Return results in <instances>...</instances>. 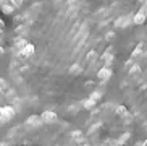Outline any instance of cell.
Masks as SVG:
<instances>
[{
    "instance_id": "cell-2",
    "label": "cell",
    "mask_w": 147,
    "mask_h": 146,
    "mask_svg": "<svg viewBox=\"0 0 147 146\" xmlns=\"http://www.w3.org/2000/svg\"><path fill=\"white\" fill-rule=\"evenodd\" d=\"M32 54H34V46H32V44H26V46L21 49V55H24V57H29V55H32Z\"/></svg>"
},
{
    "instance_id": "cell-8",
    "label": "cell",
    "mask_w": 147,
    "mask_h": 146,
    "mask_svg": "<svg viewBox=\"0 0 147 146\" xmlns=\"http://www.w3.org/2000/svg\"><path fill=\"white\" fill-rule=\"evenodd\" d=\"M69 72H71V73H73V75H76V72H81V68H79V67H78V65H73V67H71V68H69Z\"/></svg>"
},
{
    "instance_id": "cell-4",
    "label": "cell",
    "mask_w": 147,
    "mask_h": 146,
    "mask_svg": "<svg viewBox=\"0 0 147 146\" xmlns=\"http://www.w3.org/2000/svg\"><path fill=\"white\" fill-rule=\"evenodd\" d=\"M110 75H112V72L108 68H100L99 70V78L100 80H107V78H110Z\"/></svg>"
},
{
    "instance_id": "cell-5",
    "label": "cell",
    "mask_w": 147,
    "mask_h": 146,
    "mask_svg": "<svg viewBox=\"0 0 147 146\" xmlns=\"http://www.w3.org/2000/svg\"><path fill=\"white\" fill-rule=\"evenodd\" d=\"M144 21H146V15H144L142 12H139L138 15L134 16V23H136V25H142Z\"/></svg>"
},
{
    "instance_id": "cell-6",
    "label": "cell",
    "mask_w": 147,
    "mask_h": 146,
    "mask_svg": "<svg viewBox=\"0 0 147 146\" xmlns=\"http://www.w3.org/2000/svg\"><path fill=\"white\" fill-rule=\"evenodd\" d=\"M39 122V119H37V115H31L29 119H28V125H34Z\"/></svg>"
},
{
    "instance_id": "cell-14",
    "label": "cell",
    "mask_w": 147,
    "mask_h": 146,
    "mask_svg": "<svg viewBox=\"0 0 147 146\" xmlns=\"http://www.w3.org/2000/svg\"><path fill=\"white\" fill-rule=\"evenodd\" d=\"M0 28H3V21L2 20H0Z\"/></svg>"
},
{
    "instance_id": "cell-9",
    "label": "cell",
    "mask_w": 147,
    "mask_h": 146,
    "mask_svg": "<svg viewBox=\"0 0 147 146\" xmlns=\"http://www.w3.org/2000/svg\"><path fill=\"white\" fill-rule=\"evenodd\" d=\"M3 12L5 13H11L13 12V7H11V5H3Z\"/></svg>"
},
{
    "instance_id": "cell-1",
    "label": "cell",
    "mask_w": 147,
    "mask_h": 146,
    "mask_svg": "<svg viewBox=\"0 0 147 146\" xmlns=\"http://www.w3.org/2000/svg\"><path fill=\"white\" fill-rule=\"evenodd\" d=\"M10 117H13V107H0V120H8Z\"/></svg>"
},
{
    "instance_id": "cell-10",
    "label": "cell",
    "mask_w": 147,
    "mask_h": 146,
    "mask_svg": "<svg viewBox=\"0 0 147 146\" xmlns=\"http://www.w3.org/2000/svg\"><path fill=\"white\" fill-rule=\"evenodd\" d=\"M11 3H13V7H21L23 0H11Z\"/></svg>"
},
{
    "instance_id": "cell-15",
    "label": "cell",
    "mask_w": 147,
    "mask_h": 146,
    "mask_svg": "<svg viewBox=\"0 0 147 146\" xmlns=\"http://www.w3.org/2000/svg\"><path fill=\"white\" fill-rule=\"evenodd\" d=\"M0 2H2V3H3V2H8V0H0Z\"/></svg>"
},
{
    "instance_id": "cell-7",
    "label": "cell",
    "mask_w": 147,
    "mask_h": 146,
    "mask_svg": "<svg viewBox=\"0 0 147 146\" xmlns=\"http://www.w3.org/2000/svg\"><path fill=\"white\" fill-rule=\"evenodd\" d=\"M117 114H118V115H121V117L126 115V107H123V106H118V107H117Z\"/></svg>"
},
{
    "instance_id": "cell-12",
    "label": "cell",
    "mask_w": 147,
    "mask_h": 146,
    "mask_svg": "<svg viewBox=\"0 0 147 146\" xmlns=\"http://www.w3.org/2000/svg\"><path fill=\"white\" fill-rule=\"evenodd\" d=\"M92 104H94V101L91 99V101H86V102H84V106H86V107L89 109V107H92Z\"/></svg>"
},
{
    "instance_id": "cell-3",
    "label": "cell",
    "mask_w": 147,
    "mask_h": 146,
    "mask_svg": "<svg viewBox=\"0 0 147 146\" xmlns=\"http://www.w3.org/2000/svg\"><path fill=\"white\" fill-rule=\"evenodd\" d=\"M55 114H53V112H50V111H45V112H44V114H42V120L44 122H47V123H50V122H53V120H55Z\"/></svg>"
},
{
    "instance_id": "cell-13",
    "label": "cell",
    "mask_w": 147,
    "mask_h": 146,
    "mask_svg": "<svg viewBox=\"0 0 147 146\" xmlns=\"http://www.w3.org/2000/svg\"><path fill=\"white\" fill-rule=\"evenodd\" d=\"M139 52H141V47H138L136 50H134V54H133V57H136V55H139Z\"/></svg>"
},
{
    "instance_id": "cell-11",
    "label": "cell",
    "mask_w": 147,
    "mask_h": 146,
    "mask_svg": "<svg viewBox=\"0 0 147 146\" xmlns=\"http://www.w3.org/2000/svg\"><path fill=\"white\" fill-rule=\"evenodd\" d=\"M99 98H100V94H99V93H92V94H91V99H92V101H97Z\"/></svg>"
}]
</instances>
